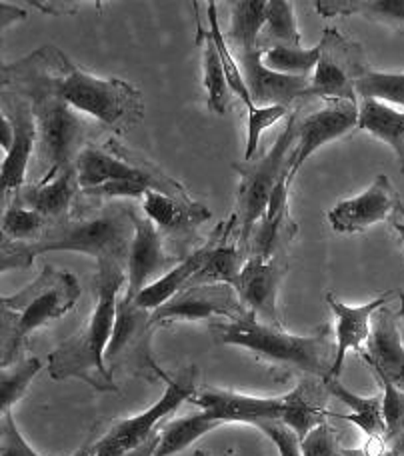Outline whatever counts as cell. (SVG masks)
<instances>
[{
  "label": "cell",
  "instance_id": "9",
  "mask_svg": "<svg viewBox=\"0 0 404 456\" xmlns=\"http://www.w3.org/2000/svg\"><path fill=\"white\" fill-rule=\"evenodd\" d=\"M152 332H155L152 311L139 306L131 297L120 292L115 329L104 353L109 370L126 372L136 379L165 380L168 372L160 369L150 353Z\"/></svg>",
  "mask_w": 404,
  "mask_h": 456
},
{
  "label": "cell",
  "instance_id": "50",
  "mask_svg": "<svg viewBox=\"0 0 404 456\" xmlns=\"http://www.w3.org/2000/svg\"><path fill=\"white\" fill-rule=\"evenodd\" d=\"M190 456H208V452H205V451H195Z\"/></svg>",
  "mask_w": 404,
  "mask_h": 456
},
{
  "label": "cell",
  "instance_id": "38",
  "mask_svg": "<svg viewBox=\"0 0 404 456\" xmlns=\"http://www.w3.org/2000/svg\"><path fill=\"white\" fill-rule=\"evenodd\" d=\"M357 96L360 99H375L381 102H392L404 107V72L402 75H389L368 69L357 80Z\"/></svg>",
  "mask_w": 404,
  "mask_h": 456
},
{
  "label": "cell",
  "instance_id": "27",
  "mask_svg": "<svg viewBox=\"0 0 404 456\" xmlns=\"http://www.w3.org/2000/svg\"><path fill=\"white\" fill-rule=\"evenodd\" d=\"M359 128L368 130L378 141L389 144L397 154V162L404 173V112L386 107L381 101L360 99Z\"/></svg>",
  "mask_w": 404,
  "mask_h": 456
},
{
  "label": "cell",
  "instance_id": "17",
  "mask_svg": "<svg viewBox=\"0 0 404 456\" xmlns=\"http://www.w3.org/2000/svg\"><path fill=\"white\" fill-rule=\"evenodd\" d=\"M238 67L245 77L250 99L256 107H290L295 101L304 99L306 88L311 86L312 77H288L269 70L263 64L261 48H245L232 51Z\"/></svg>",
  "mask_w": 404,
  "mask_h": 456
},
{
  "label": "cell",
  "instance_id": "40",
  "mask_svg": "<svg viewBox=\"0 0 404 456\" xmlns=\"http://www.w3.org/2000/svg\"><path fill=\"white\" fill-rule=\"evenodd\" d=\"M0 456H40L32 446L24 441L20 430L14 425L12 412H3L0 417ZM72 456H91V449L83 446Z\"/></svg>",
  "mask_w": 404,
  "mask_h": 456
},
{
  "label": "cell",
  "instance_id": "48",
  "mask_svg": "<svg viewBox=\"0 0 404 456\" xmlns=\"http://www.w3.org/2000/svg\"><path fill=\"white\" fill-rule=\"evenodd\" d=\"M389 221H391L394 231H397L399 240H400L402 248H404V205H402V200L399 202L397 207H394V210H392V215H391Z\"/></svg>",
  "mask_w": 404,
  "mask_h": 456
},
{
  "label": "cell",
  "instance_id": "44",
  "mask_svg": "<svg viewBox=\"0 0 404 456\" xmlns=\"http://www.w3.org/2000/svg\"><path fill=\"white\" fill-rule=\"evenodd\" d=\"M30 6L40 8V11L46 14L62 16V14H77L78 12V3H69V0H46V3H40V0H30Z\"/></svg>",
  "mask_w": 404,
  "mask_h": 456
},
{
  "label": "cell",
  "instance_id": "11",
  "mask_svg": "<svg viewBox=\"0 0 404 456\" xmlns=\"http://www.w3.org/2000/svg\"><path fill=\"white\" fill-rule=\"evenodd\" d=\"M320 61L312 72L304 99L319 96L328 101H349L359 104L357 80L370 69L367 54L359 43L346 40L335 28H325L320 38Z\"/></svg>",
  "mask_w": 404,
  "mask_h": 456
},
{
  "label": "cell",
  "instance_id": "3",
  "mask_svg": "<svg viewBox=\"0 0 404 456\" xmlns=\"http://www.w3.org/2000/svg\"><path fill=\"white\" fill-rule=\"evenodd\" d=\"M125 282V265L117 263V260H99L96 263V305L85 327L77 335L61 342L48 354L46 370L53 380L80 379L101 393H117L112 372L104 362V353H107L112 329H115L117 303Z\"/></svg>",
  "mask_w": 404,
  "mask_h": 456
},
{
  "label": "cell",
  "instance_id": "39",
  "mask_svg": "<svg viewBox=\"0 0 404 456\" xmlns=\"http://www.w3.org/2000/svg\"><path fill=\"white\" fill-rule=\"evenodd\" d=\"M373 369L375 377L381 382L383 388V414L386 428H389V435H397L399 430L404 428V390L399 388L394 382L381 372L376 366L368 364Z\"/></svg>",
  "mask_w": 404,
  "mask_h": 456
},
{
  "label": "cell",
  "instance_id": "5",
  "mask_svg": "<svg viewBox=\"0 0 404 456\" xmlns=\"http://www.w3.org/2000/svg\"><path fill=\"white\" fill-rule=\"evenodd\" d=\"M210 330L218 345L246 348L261 361L271 362L272 370L287 374L298 370L320 380L333 377L336 340L328 324H322L311 337H295L248 316L238 322H213Z\"/></svg>",
  "mask_w": 404,
  "mask_h": 456
},
{
  "label": "cell",
  "instance_id": "33",
  "mask_svg": "<svg viewBox=\"0 0 404 456\" xmlns=\"http://www.w3.org/2000/svg\"><path fill=\"white\" fill-rule=\"evenodd\" d=\"M200 37L198 40L205 38V88H206V107L216 114H226V107H229V78L221 61V53H218L214 38L210 37V32L205 28H198Z\"/></svg>",
  "mask_w": 404,
  "mask_h": 456
},
{
  "label": "cell",
  "instance_id": "34",
  "mask_svg": "<svg viewBox=\"0 0 404 456\" xmlns=\"http://www.w3.org/2000/svg\"><path fill=\"white\" fill-rule=\"evenodd\" d=\"M48 221L20 202H11L3 213V242H35L46 231Z\"/></svg>",
  "mask_w": 404,
  "mask_h": 456
},
{
  "label": "cell",
  "instance_id": "25",
  "mask_svg": "<svg viewBox=\"0 0 404 456\" xmlns=\"http://www.w3.org/2000/svg\"><path fill=\"white\" fill-rule=\"evenodd\" d=\"M214 242L216 234L213 232L205 247H200L198 250L192 252V255L184 256L173 271H168L165 276H160L157 282H152L150 287L144 289L141 295L134 298V303L142 308H149V311H155L160 305L168 303L174 295H179L181 290L189 289L192 279H195L208 263V256L214 248Z\"/></svg>",
  "mask_w": 404,
  "mask_h": 456
},
{
  "label": "cell",
  "instance_id": "30",
  "mask_svg": "<svg viewBox=\"0 0 404 456\" xmlns=\"http://www.w3.org/2000/svg\"><path fill=\"white\" fill-rule=\"evenodd\" d=\"M279 46L301 48L295 4L288 0H266V24L258 37V48L266 53Z\"/></svg>",
  "mask_w": 404,
  "mask_h": 456
},
{
  "label": "cell",
  "instance_id": "43",
  "mask_svg": "<svg viewBox=\"0 0 404 456\" xmlns=\"http://www.w3.org/2000/svg\"><path fill=\"white\" fill-rule=\"evenodd\" d=\"M301 449L304 456H343L335 430L328 422H322L317 428H312L301 441Z\"/></svg>",
  "mask_w": 404,
  "mask_h": 456
},
{
  "label": "cell",
  "instance_id": "7",
  "mask_svg": "<svg viewBox=\"0 0 404 456\" xmlns=\"http://www.w3.org/2000/svg\"><path fill=\"white\" fill-rule=\"evenodd\" d=\"M298 110L288 114L287 126L282 128L277 141L261 159L238 162L234 170L240 176L237 191V223H238V248L246 256L248 240L255 226L263 221L269 208L274 189L282 176L288 178V157L298 142Z\"/></svg>",
  "mask_w": 404,
  "mask_h": 456
},
{
  "label": "cell",
  "instance_id": "14",
  "mask_svg": "<svg viewBox=\"0 0 404 456\" xmlns=\"http://www.w3.org/2000/svg\"><path fill=\"white\" fill-rule=\"evenodd\" d=\"M354 128H359V104L349 101H328L325 109L298 120V142L288 157V189L298 170L320 146L346 136Z\"/></svg>",
  "mask_w": 404,
  "mask_h": 456
},
{
  "label": "cell",
  "instance_id": "22",
  "mask_svg": "<svg viewBox=\"0 0 404 456\" xmlns=\"http://www.w3.org/2000/svg\"><path fill=\"white\" fill-rule=\"evenodd\" d=\"M360 356L404 390V338L399 313L386 306L378 308L370 322L367 350H360Z\"/></svg>",
  "mask_w": 404,
  "mask_h": 456
},
{
  "label": "cell",
  "instance_id": "26",
  "mask_svg": "<svg viewBox=\"0 0 404 456\" xmlns=\"http://www.w3.org/2000/svg\"><path fill=\"white\" fill-rule=\"evenodd\" d=\"M325 385L330 395L336 396L338 401L352 411L351 414H346L344 420L354 422L360 430H365L370 441H383V436L389 435L383 414V393L368 398L359 396L351 393L336 377H327Z\"/></svg>",
  "mask_w": 404,
  "mask_h": 456
},
{
  "label": "cell",
  "instance_id": "4",
  "mask_svg": "<svg viewBox=\"0 0 404 456\" xmlns=\"http://www.w3.org/2000/svg\"><path fill=\"white\" fill-rule=\"evenodd\" d=\"M0 80L3 88L27 96L35 112L38 130V181L61 168L75 167L78 154L88 146V138L96 134L93 122L64 102L61 96L48 91L40 80L22 70L16 62L4 64Z\"/></svg>",
  "mask_w": 404,
  "mask_h": 456
},
{
  "label": "cell",
  "instance_id": "16",
  "mask_svg": "<svg viewBox=\"0 0 404 456\" xmlns=\"http://www.w3.org/2000/svg\"><path fill=\"white\" fill-rule=\"evenodd\" d=\"M288 273V260L287 255H279L271 260L263 258H248L245 266H242L237 292L242 300V305L248 308L255 319L269 327L285 329L279 316L277 308V297L280 282Z\"/></svg>",
  "mask_w": 404,
  "mask_h": 456
},
{
  "label": "cell",
  "instance_id": "19",
  "mask_svg": "<svg viewBox=\"0 0 404 456\" xmlns=\"http://www.w3.org/2000/svg\"><path fill=\"white\" fill-rule=\"evenodd\" d=\"M400 202L397 189L389 176L378 175L375 183L359 197L343 200L333 210H328V224L341 234L362 232L368 226L391 218L394 207Z\"/></svg>",
  "mask_w": 404,
  "mask_h": 456
},
{
  "label": "cell",
  "instance_id": "35",
  "mask_svg": "<svg viewBox=\"0 0 404 456\" xmlns=\"http://www.w3.org/2000/svg\"><path fill=\"white\" fill-rule=\"evenodd\" d=\"M320 61V46L312 48H288L279 46L263 53V64L272 72L288 77H312Z\"/></svg>",
  "mask_w": 404,
  "mask_h": 456
},
{
  "label": "cell",
  "instance_id": "31",
  "mask_svg": "<svg viewBox=\"0 0 404 456\" xmlns=\"http://www.w3.org/2000/svg\"><path fill=\"white\" fill-rule=\"evenodd\" d=\"M222 427V422L210 419L206 412H197L190 417L171 420L160 428L158 446L152 456H173L187 449L200 436L213 433L214 428Z\"/></svg>",
  "mask_w": 404,
  "mask_h": 456
},
{
  "label": "cell",
  "instance_id": "42",
  "mask_svg": "<svg viewBox=\"0 0 404 456\" xmlns=\"http://www.w3.org/2000/svg\"><path fill=\"white\" fill-rule=\"evenodd\" d=\"M255 427L271 438L277 446L279 456H304L301 449V436L282 420H261Z\"/></svg>",
  "mask_w": 404,
  "mask_h": 456
},
{
  "label": "cell",
  "instance_id": "2",
  "mask_svg": "<svg viewBox=\"0 0 404 456\" xmlns=\"http://www.w3.org/2000/svg\"><path fill=\"white\" fill-rule=\"evenodd\" d=\"M136 210L131 202H115L96 210H83L59 223H48L35 242H3V273L32 266L44 252L72 250L99 260H117L126 266L134 239Z\"/></svg>",
  "mask_w": 404,
  "mask_h": 456
},
{
  "label": "cell",
  "instance_id": "21",
  "mask_svg": "<svg viewBox=\"0 0 404 456\" xmlns=\"http://www.w3.org/2000/svg\"><path fill=\"white\" fill-rule=\"evenodd\" d=\"M80 191L83 189H80L75 165L56 170L35 184L22 186L12 200L43 215L48 223H59L72 215L70 210L75 200H78Z\"/></svg>",
  "mask_w": 404,
  "mask_h": 456
},
{
  "label": "cell",
  "instance_id": "24",
  "mask_svg": "<svg viewBox=\"0 0 404 456\" xmlns=\"http://www.w3.org/2000/svg\"><path fill=\"white\" fill-rule=\"evenodd\" d=\"M328 395L330 393L325 380H319L314 377L304 379L293 393L282 396L285 398V404H282L280 420L293 428L303 441L312 428L327 422V417H330V412L327 411Z\"/></svg>",
  "mask_w": 404,
  "mask_h": 456
},
{
  "label": "cell",
  "instance_id": "18",
  "mask_svg": "<svg viewBox=\"0 0 404 456\" xmlns=\"http://www.w3.org/2000/svg\"><path fill=\"white\" fill-rule=\"evenodd\" d=\"M142 210L165 236V242L174 250L184 248L195 240L198 226L210 218V210L197 200H176L163 192L149 189L142 197Z\"/></svg>",
  "mask_w": 404,
  "mask_h": 456
},
{
  "label": "cell",
  "instance_id": "49",
  "mask_svg": "<svg viewBox=\"0 0 404 456\" xmlns=\"http://www.w3.org/2000/svg\"><path fill=\"white\" fill-rule=\"evenodd\" d=\"M399 298H400V311H399V321H400V332H402V338H404V295L399 292Z\"/></svg>",
  "mask_w": 404,
  "mask_h": 456
},
{
  "label": "cell",
  "instance_id": "32",
  "mask_svg": "<svg viewBox=\"0 0 404 456\" xmlns=\"http://www.w3.org/2000/svg\"><path fill=\"white\" fill-rule=\"evenodd\" d=\"M230 8V51L256 48L258 37L266 24V0H240V3H232Z\"/></svg>",
  "mask_w": 404,
  "mask_h": 456
},
{
  "label": "cell",
  "instance_id": "13",
  "mask_svg": "<svg viewBox=\"0 0 404 456\" xmlns=\"http://www.w3.org/2000/svg\"><path fill=\"white\" fill-rule=\"evenodd\" d=\"M0 101H3V114L12 122L14 128V142L11 146V151L6 152V157L3 160V173H0L3 199L6 200L8 194L14 197L22 186H27L28 162L32 152H36L38 130L35 112H32L30 101L27 96L3 88Z\"/></svg>",
  "mask_w": 404,
  "mask_h": 456
},
{
  "label": "cell",
  "instance_id": "45",
  "mask_svg": "<svg viewBox=\"0 0 404 456\" xmlns=\"http://www.w3.org/2000/svg\"><path fill=\"white\" fill-rule=\"evenodd\" d=\"M158 436H160V430H157L155 435H150L147 441L141 443L139 446H134V449L126 451V452H120L117 456H152L157 451V446H158Z\"/></svg>",
  "mask_w": 404,
  "mask_h": 456
},
{
  "label": "cell",
  "instance_id": "15",
  "mask_svg": "<svg viewBox=\"0 0 404 456\" xmlns=\"http://www.w3.org/2000/svg\"><path fill=\"white\" fill-rule=\"evenodd\" d=\"M179 256L165 248V236L157 224L144 215L134 216V239L126 260V289L123 290L133 300L157 282L160 276L173 271Z\"/></svg>",
  "mask_w": 404,
  "mask_h": 456
},
{
  "label": "cell",
  "instance_id": "41",
  "mask_svg": "<svg viewBox=\"0 0 404 456\" xmlns=\"http://www.w3.org/2000/svg\"><path fill=\"white\" fill-rule=\"evenodd\" d=\"M288 109L287 107H258L255 114H248V134H246V151H245V160L250 162L258 159V141H261V134L266 128L272 126L274 122H279L282 117H287Z\"/></svg>",
  "mask_w": 404,
  "mask_h": 456
},
{
  "label": "cell",
  "instance_id": "29",
  "mask_svg": "<svg viewBox=\"0 0 404 456\" xmlns=\"http://www.w3.org/2000/svg\"><path fill=\"white\" fill-rule=\"evenodd\" d=\"M314 8L325 19L362 16L389 27H404V0H319Z\"/></svg>",
  "mask_w": 404,
  "mask_h": 456
},
{
  "label": "cell",
  "instance_id": "1",
  "mask_svg": "<svg viewBox=\"0 0 404 456\" xmlns=\"http://www.w3.org/2000/svg\"><path fill=\"white\" fill-rule=\"evenodd\" d=\"M16 64L77 112L88 114L112 133L126 134L144 118L141 91L125 80L99 78L75 67L69 56L53 45L38 48Z\"/></svg>",
  "mask_w": 404,
  "mask_h": 456
},
{
  "label": "cell",
  "instance_id": "47",
  "mask_svg": "<svg viewBox=\"0 0 404 456\" xmlns=\"http://www.w3.org/2000/svg\"><path fill=\"white\" fill-rule=\"evenodd\" d=\"M12 142H14L12 122L3 114V118H0V146H3L4 152H8V151H11Z\"/></svg>",
  "mask_w": 404,
  "mask_h": 456
},
{
  "label": "cell",
  "instance_id": "10",
  "mask_svg": "<svg viewBox=\"0 0 404 456\" xmlns=\"http://www.w3.org/2000/svg\"><path fill=\"white\" fill-rule=\"evenodd\" d=\"M197 380L198 369L195 364L182 369L176 377L166 374V390L165 395L160 396V401L152 404L150 409L144 411L142 414L118 420L99 443L88 446V449H91V456H117L147 441L150 435H155L158 430L157 425L160 420L174 412L184 401H189V398L197 393Z\"/></svg>",
  "mask_w": 404,
  "mask_h": 456
},
{
  "label": "cell",
  "instance_id": "6",
  "mask_svg": "<svg viewBox=\"0 0 404 456\" xmlns=\"http://www.w3.org/2000/svg\"><path fill=\"white\" fill-rule=\"evenodd\" d=\"M80 284L75 274L44 265L28 287L0 298V340L3 369L22 361L28 337L77 306Z\"/></svg>",
  "mask_w": 404,
  "mask_h": 456
},
{
  "label": "cell",
  "instance_id": "20",
  "mask_svg": "<svg viewBox=\"0 0 404 456\" xmlns=\"http://www.w3.org/2000/svg\"><path fill=\"white\" fill-rule=\"evenodd\" d=\"M189 403L198 406L202 412H206L210 419L222 422V425L226 422L256 425L261 420H280L285 398H261L230 393V390L202 388L189 398Z\"/></svg>",
  "mask_w": 404,
  "mask_h": 456
},
{
  "label": "cell",
  "instance_id": "36",
  "mask_svg": "<svg viewBox=\"0 0 404 456\" xmlns=\"http://www.w3.org/2000/svg\"><path fill=\"white\" fill-rule=\"evenodd\" d=\"M206 16H208V32H210V37L214 38L218 53H221V61H222V67H224V72H226V78H229L230 91L238 96V101H240L242 104H245L248 114H255V110H256L258 107L253 102V99H250V93H248V88H246L245 77H242V70H240V67H238L237 59H234V54H232V51H230L229 43H226V38L222 37L221 24H218L216 4H214V3H208Z\"/></svg>",
  "mask_w": 404,
  "mask_h": 456
},
{
  "label": "cell",
  "instance_id": "12",
  "mask_svg": "<svg viewBox=\"0 0 404 456\" xmlns=\"http://www.w3.org/2000/svg\"><path fill=\"white\" fill-rule=\"evenodd\" d=\"M210 316H224L226 322H238L248 316V308L242 305L237 289L226 282L197 284L174 295L168 303L152 311V324L168 322H195L206 321Z\"/></svg>",
  "mask_w": 404,
  "mask_h": 456
},
{
  "label": "cell",
  "instance_id": "46",
  "mask_svg": "<svg viewBox=\"0 0 404 456\" xmlns=\"http://www.w3.org/2000/svg\"><path fill=\"white\" fill-rule=\"evenodd\" d=\"M22 19H27V12H24L22 8L12 6L8 3H0V27L6 28L11 22L22 20Z\"/></svg>",
  "mask_w": 404,
  "mask_h": 456
},
{
  "label": "cell",
  "instance_id": "28",
  "mask_svg": "<svg viewBox=\"0 0 404 456\" xmlns=\"http://www.w3.org/2000/svg\"><path fill=\"white\" fill-rule=\"evenodd\" d=\"M298 232V224L290 216L288 207L280 208L277 215L264 216L261 223L255 226L253 236L248 240L246 255L248 258H263L271 260L279 255H285L290 242L295 240Z\"/></svg>",
  "mask_w": 404,
  "mask_h": 456
},
{
  "label": "cell",
  "instance_id": "8",
  "mask_svg": "<svg viewBox=\"0 0 404 456\" xmlns=\"http://www.w3.org/2000/svg\"><path fill=\"white\" fill-rule=\"evenodd\" d=\"M77 175L83 191L110 181H126L144 184L176 200H192L179 181L166 176L157 165L142 159V154L125 149L117 141H110L101 149L88 144L77 159Z\"/></svg>",
  "mask_w": 404,
  "mask_h": 456
},
{
  "label": "cell",
  "instance_id": "37",
  "mask_svg": "<svg viewBox=\"0 0 404 456\" xmlns=\"http://www.w3.org/2000/svg\"><path fill=\"white\" fill-rule=\"evenodd\" d=\"M43 370V362L36 356H27L3 369L0 374V412H8L27 395L32 379Z\"/></svg>",
  "mask_w": 404,
  "mask_h": 456
},
{
  "label": "cell",
  "instance_id": "23",
  "mask_svg": "<svg viewBox=\"0 0 404 456\" xmlns=\"http://www.w3.org/2000/svg\"><path fill=\"white\" fill-rule=\"evenodd\" d=\"M397 295L394 290H386L384 295L376 297L370 303L362 306H349L338 300L333 292L327 295V303L333 311L336 319V356H335V366H333V377H341L344 358L349 354V350H365L362 348V342L368 340L370 335V322H373V314L389 303L391 297Z\"/></svg>",
  "mask_w": 404,
  "mask_h": 456
}]
</instances>
